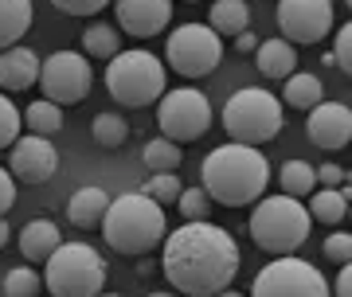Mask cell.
Returning <instances> with one entry per match:
<instances>
[{
  "mask_svg": "<svg viewBox=\"0 0 352 297\" xmlns=\"http://www.w3.org/2000/svg\"><path fill=\"white\" fill-rule=\"evenodd\" d=\"M161 270L184 297H212L239 274V243L208 219H192L168 231L161 243Z\"/></svg>",
  "mask_w": 352,
  "mask_h": 297,
  "instance_id": "6da1fadb",
  "label": "cell"
},
{
  "mask_svg": "<svg viewBox=\"0 0 352 297\" xmlns=\"http://www.w3.org/2000/svg\"><path fill=\"white\" fill-rule=\"evenodd\" d=\"M200 180H204V196L223 204V208H247L266 192L270 184V161L254 145H227L212 148L200 164Z\"/></svg>",
  "mask_w": 352,
  "mask_h": 297,
  "instance_id": "7a4b0ae2",
  "label": "cell"
},
{
  "mask_svg": "<svg viewBox=\"0 0 352 297\" xmlns=\"http://www.w3.org/2000/svg\"><path fill=\"white\" fill-rule=\"evenodd\" d=\"M98 227H102V239L110 243V250L129 254V258H141V254L157 250L168 235L164 208L153 204L145 192H126V196L110 199Z\"/></svg>",
  "mask_w": 352,
  "mask_h": 297,
  "instance_id": "3957f363",
  "label": "cell"
},
{
  "mask_svg": "<svg viewBox=\"0 0 352 297\" xmlns=\"http://www.w3.org/2000/svg\"><path fill=\"white\" fill-rule=\"evenodd\" d=\"M314 231V219L305 211L302 199L294 196H258L251 211V239L254 247L266 254H298L305 247V239Z\"/></svg>",
  "mask_w": 352,
  "mask_h": 297,
  "instance_id": "277c9868",
  "label": "cell"
},
{
  "mask_svg": "<svg viewBox=\"0 0 352 297\" xmlns=\"http://www.w3.org/2000/svg\"><path fill=\"white\" fill-rule=\"evenodd\" d=\"M168 87V71L157 55L141 47H129V51H118L113 59H106V90L118 106H149L157 102Z\"/></svg>",
  "mask_w": 352,
  "mask_h": 297,
  "instance_id": "5b68a950",
  "label": "cell"
},
{
  "mask_svg": "<svg viewBox=\"0 0 352 297\" xmlns=\"http://www.w3.org/2000/svg\"><path fill=\"white\" fill-rule=\"evenodd\" d=\"M282 125H286V106L263 87L235 90L223 106V129L239 145H266L282 133Z\"/></svg>",
  "mask_w": 352,
  "mask_h": 297,
  "instance_id": "8992f818",
  "label": "cell"
},
{
  "mask_svg": "<svg viewBox=\"0 0 352 297\" xmlns=\"http://www.w3.org/2000/svg\"><path fill=\"white\" fill-rule=\"evenodd\" d=\"M43 285L51 297H98L106 289V258L87 243H59L47 258Z\"/></svg>",
  "mask_w": 352,
  "mask_h": 297,
  "instance_id": "52a82bcc",
  "label": "cell"
},
{
  "mask_svg": "<svg viewBox=\"0 0 352 297\" xmlns=\"http://www.w3.org/2000/svg\"><path fill=\"white\" fill-rule=\"evenodd\" d=\"M223 59V39L208 24H180L164 39V63L184 78H204Z\"/></svg>",
  "mask_w": 352,
  "mask_h": 297,
  "instance_id": "ba28073f",
  "label": "cell"
},
{
  "mask_svg": "<svg viewBox=\"0 0 352 297\" xmlns=\"http://www.w3.org/2000/svg\"><path fill=\"white\" fill-rule=\"evenodd\" d=\"M251 297H329V282L314 262L282 254L254 274Z\"/></svg>",
  "mask_w": 352,
  "mask_h": 297,
  "instance_id": "9c48e42d",
  "label": "cell"
},
{
  "mask_svg": "<svg viewBox=\"0 0 352 297\" xmlns=\"http://www.w3.org/2000/svg\"><path fill=\"white\" fill-rule=\"evenodd\" d=\"M157 102H161L157 106L161 137H168L176 145H188V141L208 133V125H212V102L204 98L200 90L176 87V90H164Z\"/></svg>",
  "mask_w": 352,
  "mask_h": 297,
  "instance_id": "30bf717a",
  "label": "cell"
},
{
  "mask_svg": "<svg viewBox=\"0 0 352 297\" xmlns=\"http://www.w3.org/2000/svg\"><path fill=\"white\" fill-rule=\"evenodd\" d=\"M90 82H94V71H90V59L82 51H55V55H47V59L39 63L36 87L55 106L82 102L90 94Z\"/></svg>",
  "mask_w": 352,
  "mask_h": 297,
  "instance_id": "8fae6325",
  "label": "cell"
},
{
  "mask_svg": "<svg viewBox=\"0 0 352 297\" xmlns=\"http://www.w3.org/2000/svg\"><path fill=\"white\" fill-rule=\"evenodd\" d=\"M278 28L286 43H321L333 32V0H278Z\"/></svg>",
  "mask_w": 352,
  "mask_h": 297,
  "instance_id": "7c38bea8",
  "label": "cell"
},
{
  "mask_svg": "<svg viewBox=\"0 0 352 297\" xmlns=\"http://www.w3.org/2000/svg\"><path fill=\"white\" fill-rule=\"evenodd\" d=\"M8 173H12V180H24V184H43L59 173V148L51 145V137H16L8 148Z\"/></svg>",
  "mask_w": 352,
  "mask_h": 297,
  "instance_id": "4fadbf2b",
  "label": "cell"
},
{
  "mask_svg": "<svg viewBox=\"0 0 352 297\" xmlns=\"http://www.w3.org/2000/svg\"><path fill=\"white\" fill-rule=\"evenodd\" d=\"M305 133L317 148L340 153L352 141V110L344 102H317L309 118H305Z\"/></svg>",
  "mask_w": 352,
  "mask_h": 297,
  "instance_id": "5bb4252c",
  "label": "cell"
},
{
  "mask_svg": "<svg viewBox=\"0 0 352 297\" xmlns=\"http://www.w3.org/2000/svg\"><path fill=\"white\" fill-rule=\"evenodd\" d=\"M122 32L133 39H153L173 24V0H113Z\"/></svg>",
  "mask_w": 352,
  "mask_h": 297,
  "instance_id": "9a60e30c",
  "label": "cell"
},
{
  "mask_svg": "<svg viewBox=\"0 0 352 297\" xmlns=\"http://www.w3.org/2000/svg\"><path fill=\"white\" fill-rule=\"evenodd\" d=\"M36 78H39V55L32 47L12 43V47L0 51V87L8 90V94L36 87Z\"/></svg>",
  "mask_w": 352,
  "mask_h": 297,
  "instance_id": "2e32d148",
  "label": "cell"
},
{
  "mask_svg": "<svg viewBox=\"0 0 352 297\" xmlns=\"http://www.w3.org/2000/svg\"><path fill=\"white\" fill-rule=\"evenodd\" d=\"M63 243V231L55 227L51 219H32L24 223V231H20V254H24V262H47L51 250Z\"/></svg>",
  "mask_w": 352,
  "mask_h": 297,
  "instance_id": "e0dca14e",
  "label": "cell"
},
{
  "mask_svg": "<svg viewBox=\"0 0 352 297\" xmlns=\"http://www.w3.org/2000/svg\"><path fill=\"white\" fill-rule=\"evenodd\" d=\"M254 63H258L263 78H289V74L298 71V51L286 39H258Z\"/></svg>",
  "mask_w": 352,
  "mask_h": 297,
  "instance_id": "ac0fdd59",
  "label": "cell"
},
{
  "mask_svg": "<svg viewBox=\"0 0 352 297\" xmlns=\"http://www.w3.org/2000/svg\"><path fill=\"white\" fill-rule=\"evenodd\" d=\"M106 208H110V196L102 192V188H78L75 196H71V204H67V219L75 223L78 231H90V227H98L102 215H106Z\"/></svg>",
  "mask_w": 352,
  "mask_h": 297,
  "instance_id": "d6986e66",
  "label": "cell"
},
{
  "mask_svg": "<svg viewBox=\"0 0 352 297\" xmlns=\"http://www.w3.org/2000/svg\"><path fill=\"white\" fill-rule=\"evenodd\" d=\"M349 196H352L349 184H340V188H314V192H309V219L325 223V227L344 223V215H349Z\"/></svg>",
  "mask_w": 352,
  "mask_h": 297,
  "instance_id": "ffe728a7",
  "label": "cell"
},
{
  "mask_svg": "<svg viewBox=\"0 0 352 297\" xmlns=\"http://www.w3.org/2000/svg\"><path fill=\"white\" fill-rule=\"evenodd\" d=\"M36 20L32 0H0V51L24 39V32Z\"/></svg>",
  "mask_w": 352,
  "mask_h": 297,
  "instance_id": "44dd1931",
  "label": "cell"
},
{
  "mask_svg": "<svg viewBox=\"0 0 352 297\" xmlns=\"http://www.w3.org/2000/svg\"><path fill=\"white\" fill-rule=\"evenodd\" d=\"M282 106H294V110H314L317 102H325V87L321 78L309 71H294L289 78H282Z\"/></svg>",
  "mask_w": 352,
  "mask_h": 297,
  "instance_id": "7402d4cb",
  "label": "cell"
},
{
  "mask_svg": "<svg viewBox=\"0 0 352 297\" xmlns=\"http://www.w3.org/2000/svg\"><path fill=\"white\" fill-rule=\"evenodd\" d=\"M208 28H212L215 36H239L251 28V8H247V0H215L212 12H208Z\"/></svg>",
  "mask_w": 352,
  "mask_h": 297,
  "instance_id": "603a6c76",
  "label": "cell"
},
{
  "mask_svg": "<svg viewBox=\"0 0 352 297\" xmlns=\"http://www.w3.org/2000/svg\"><path fill=\"white\" fill-rule=\"evenodd\" d=\"M278 184H282V196L305 199L317 188L314 164H309V161H286V164H282V173H278Z\"/></svg>",
  "mask_w": 352,
  "mask_h": 297,
  "instance_id": "cb8c5ba5",
  "label": "cell"
},
{
  "mask_svg": "<svg viewBox=\"0 0 352 297\" xmlns=\"http://www.w3.org/2000/svg\"><path fill=\"white\" fill-rule=\"evenodd\" d=\"M24 122H28V129H32L36 137H55L59 129H63V106L39 98V102H32V106L24 110Z\"/></svg>",
  "mask_w": 352,
  "mask_h": 297,
  "instance_id": "d4e9b609",
  "label": "cell"
},
{
  "mask_svg": "<svg viewBox=\"0 0 352 297\" xmlns=\"http://www.w3.org/2000/svg\"><path fill=\"white\" fill-rule=\"evenodd\" d=\"M141 161L149 164V173H173L184 161V148L176 145V141H168V137H153L149 145H145V153H141Z\"/></svg>",
  "mask_w": 352,
  "mask_h": 297,
  "instance_id": "484cf974",
  "label": "cell"
},
{
  "mask_svg": "<svg viewBox=\"0 0 352 297\" xmlns=\"http://www.w3.org/2000/svg\"><path fill=\"white\" fill-rule=\"evenodd\" d=\"M118 51H122V43H118V28L90 24L87 32H82V55H87V59H113Z\"/></svg>",
  "mask_w": 352,
  "mask_h": 297,
  "instance_id": "4316f807",
  "label": "cell"
},
{
  "mask_svg": "<svg viewBox=\"0 0 352 297\" xmlns=\"http://www.w3.org/2000/svg\"><path fill=\"white\" fill-rule=\"evenodd\" d=\"M90 133H94V141L98 145H106V148H122L129 141V125H126V118H118V113H98L94 118V125H90Z\"/></svg>",
  "mask_w": 352,
  "mask_h": 297,
  "instance_id": "83f0119b",
  "label": "cell"
},
{
  "mask_svg": "<svg viewBox=\"0 0 352 297\" xmlns=\"http://www.w3.org/2000/svg\"><path fill=\"white\" fill-rule=\"evenodd\" d=\"M39 289H43V278L32 266H16L4 274V297H39Z\"/></svg>",
  "mask_w": 352,
  "mask_h": 297,
  "instance_id": "f1b7e54d",
  "label": "cell"
},
{
  "mask_svg": "<svg viewBox=\"0 0 352 297\" xmlns=\"http://www.w3.org/2000/svg\"><path fill=\"white\" fill-rule=\"evenodd\" d=\"M141 192L153 199V204H176V196H180V180H176V173H153L145 184H141Z\"/></svg>",
  "mask_w": 352,
  "mask_h": 297,
  "instance_id": "f546056e",
  "label": "cell"
},
{
  "mask_svg": "<svg viewBox=\"0 0 352 297\" xmlns=\"http://www.w3.org/2000/svg\"><path fill=\"white\" fill-rule=\"evenodd\" d=\"M20 125H24V113L16 110V102L8 94H0V148H12V141L20 137Z\"/></svg>",
  "mask_w": 352,
  "mask_h": 297,
  "instance_id": "4dcf8cb0",
  "label": "cell"
},
{
  "mask_svg": "<svg viewBox=\"0 0 352 297\" xmlns=\"http://www.w3.org/2000/svg\"><path fill=\"white\" fill-rule=\"evenodd\" d=\"M176 204H180V215L184 219H204L208 215V208H212V199L204 196V188H180V196H176Z\"/></svg>",
  "mask_w": 352,
  "mask_h": 297,
  "instance_id": "1f68e13d",
  "label": "cell"
},
{
  "mask_svg": "<svg viewBox=\"0 0 352 297\" xmlns=\"http://www.w3.org/2000/svg\"><path fill=\"white\" fill-rule=\"evenodd\" d=\"M329 59H333V67H340L344 74H352V28L349 24H340L337 43H333V51H329Z\"/></svg>",
  "mask_w": 352,
  "mask_h": 297,
  "instance_id": "d6a6232c",
  "label": "cell"
},
{
  "mask_svg": "<svg viewBox=\"0 0 352 297\" xmlns=\"http://www.w3.org/2000/svg\"><path fill=\"white\" fill-rule=\"evenodd\" d=\"M321 250H325V258H329V262L344 266V262L352 258V235H349V231H333V235L321 243Z\"/></svg>",
  "mask_w": 352,
  "mask_h": 297,
  "instance_id": "836d02e7",
  "label": "cell"
},
{
  "mask_svg": "<svg viewBox=\"0 0 352 297\" xmlns=\"http://www.w3.org/2000/svg\"><path fill=\"white\" fill-rule=\"evenodd\" d=\"M51 4L67 16H98L106 4H113V0H51Z\"/></svg>",
  "mask_w": 352,
  "mask_h": 297,
  "instance_id": "e575fe53",
  "label": "cell"
},
{
  "mask_svg": "<svg viewBox=\"0 0 352 297\" xmlns=\"http://www.w3.org/2000/svg\"><path fill=\"white\" fill-rule=\"evenodd\" d=\"M317 173V188H340L344 184V180H349V173H344V168H340V164H321V168H314Z\"/></svg>",
  "mask_w": 352,
  "mask_h": 297,
  "instance_id": "d590c367",
  "label": "cell"
},
{
  "mask_svg": "<svg viewBox=\"0 0 352 297\" xmlns=\"http://www.w3.org/2000/svg\"><path fill=\"white\" fill-rule=\"evenodd\" d=\"M16 204V180L8 168H0V219H4V211H12Z\"/></svg>",
  "mask_w": 352,
  "mask_h": 297,
  "instance_id": "8d00e7d4",
  "label": "cell"
},
{
  "mask_svg": "<svg viewBox=\"0 0 352 297\" xmlns=\"http://www.w3.org/2000/svg\"><path fill=\"white\" fill-rule=\"evenodd\" d=\"M337 297H352V266L344 262L337 274Z\"/></svg>",
  "mask_w": 352,
  "mask_h": 297,
  "instance_id": "74e56055",
  "label": "cell"
},
{
  "mask_svg": "<svg viewBox=\"0 0 352 297\" xmlns=\"http://www.w3.org/2000/svg\"><path fill=\"white\" fill-rule=\"evenodd\" d=\"M235 47H239V55H243V51H251V55H254V47H258V36L247 28V32H239V36H235Z\"/></svg>",
  "mask_w": 352,
  "mask_h": 297,
  "instance_id": "f35d334b",
  "label": "cell"
},
{
  "mask_svg": "<svg viewBox=\"0 0 352 297\" xmlns=\"http://www.w3.org/2000/svg\"><path fill=\"white\" fill-rule=\"evenodd\" d=\"M8 239H12V227H8V219H0V250L8 247Z\"/></svg>",
  "mask_w": 352,
  "mask_h": 297,
  "instance_id": "ab89813d",
  "label": "cell"
},
{
  "mask_svg": "<svg viewBox=\"0 0 352 297\" xmlns=\"http://www.w3.org/2000/svg\"><path fill=\"white\" fill-rule=\"evenodd\" d=\"M212 297H243V294H235V289L227 285V289H219V294H212Z\"/></svg>",
  "mask_w": 352,
  "mask_h": 297,
  "instance_id": "60d3db41",
  "label": "cell"
},
{
  "mask_svg": "<svg viewBox=\"0 0 352 297\" xmlns=\"http://www.w3.org/2000/svg\"><path fill=\"white\" fill-rule=\"evenodd\" d=\"M145 297H173V294H145Z\"/></svg>",
  "mask_w": 352,
  "mask_h": 297,
  "instance_id": "b9f144b4",
  "label": "cell"
},
{
  "mask_svg": "<svg viewBox=\"0 0 352 297\" xmlns=\"http://www.w3.org/2000/svg\"><path fill=\"white\" fill-rule=\"evenodd\" d=\"M98 297H122V294H98Z\"/></svg>",
  "mask_w": 352,
  "mask_h": 297,
  "instance_id": "7bdbcfd3",
  "label": "cell"
},
{
  "mask_svg": "<svg viewBox=\"0 0 352 297\" xmlns=\"http://www.w3.org/2000/svg\"><path fill=\"white\" fill-rule=\"evenodd\" d=\"M349 4H352V0H344V8H349Z\"/></svg>",
  "mask_w": 352,
  "mask_h": 297,
  "instance_id": "ee69618b",
  "label": "cell"
},
{
  "mask_svg": "<svg viewBox=\"0 0 352 297\" xmlns=\"http://www.w3.org/2000/svg\"><path fill=\"white\" fill-rule=\"evenodd\" d=\"M184 4H196V0H184Z\"/></svg>",
  "mask_w": 352,
  "mask_h": 297,
  "instance_id": "f6af8a7d",
  "label": "cell"
}]
</instances>
